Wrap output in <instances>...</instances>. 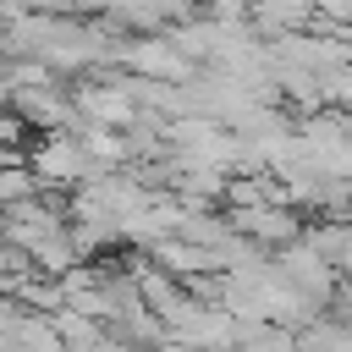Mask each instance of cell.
Returning <instances> with one entry per match:
<instances>
[{"label":"cell","mask_w":352,"mask_h":352,"mask_svg":"<svg viewBox=\"0 0 352 352\" xmlns=\"http://www.w3.org/2000/svg\"><path fill=\"white\" fill-rule=\"evenodd\" d=\"M28 170H33L38 192H44V187H82V182L99 176L77 132H50V138H38V143L28 148Z\"/></svg>","instance_id":"obj_1"},{"label":"cell","mask_w":352,"mask_h":352,"mask_svg":"<svg viewBox=\"0 0 352 352\" xmlns=\"http://www.w3.org/2000/svg\"><path fill=\"white\" fill-rule=\"evenodd\" d=\"M116 66H126V77H138V82H192L198 72H192V60L170 44V33H143V38H121V55H116Z\"/></svg>","instance_id":"obj_2"},{"label":"cell","mask_w":352,"mask_h":352,"mask_svg":"<svg viewBox=\"0 0 352 352\" xmlns=\"http://www.w3.org/2000/svg\"><path fill=\"white\" fill-rule=\"evenodd\" d=\"M82 126H104V132H126L143 110H138V94H132V77H88L77 94H72Z\"/></svg>","instance_id":"obj_3"},{"label":"cell","mask_w":352,"mask_h":352,"mask_svg":"<svg viewBox=\"0 0 352 352\" xmlns=\"http://www.w3.org/2000/svg\"><path fill=\"white\" fill-rule=\"evenodd\" d=\"M270 264H275V275H280V280H286V286H292V292H297L308 308H324V302H336V286H341V275H336V270H330V264H324V258H319V253H314L302 236H297L292 248L270 253Z\"/></svg>","instance_id":"obj_4"},{"label":"cell","mask_w":352,"mask_h":352,"mask_svg":"<svg viewBox=\"0 0 352 352\" xmlns=\"http://www.w3.org/2000/svg\"><path fill=\"white\" fill-rule=\"evenodd\" d=\"M66 231V209L55 204V198H22V204H11V209H0V242L6 248H16L22 258L38 248V242H50V236H60Z\"/></svg>","instance_id":"obj_5"},{"label":"cell","mask_w":352,"mask_h":352,"mask_svg":"<svg viewBox=\"0 0 352 352\" xmlns=\"http://www.w3.org/2000/svg\"><path fill=\"white\" fill-rule=\"evenodd\" d=\"M226 226H231L236 236H248L253 248H264V253H280V248H292V242L302 236V214H297V209H286V204L226 209Z\"/></svg>","instance_id":"obj_6"},{"label":"cell","mask_w":352,"mask_h":352,"mask_svg":"<svg viewBox=\"0 0 352 352\" xmlns=\"http://www.w3.org/2000/svg\"><path fill=\"white\" fill-rule=\"evenodd\" d=\"M11 116H22V126H38L50 138V132H66L77 121V104L66 88L38 82V88H11Z\"/></svg>","instance_id":"obj_7"},{"label":"cell","mask_w":352,"mask_h":352,"mask_svg":"<svg viewBox=\"0 0 352 352\" xmlns=\"http://www.w3.org/2000/svg\"><path fill=\"white\" fill-rule=\"evenodd\" d=\"M22 198H38V182L28 165H0V209L22 204Z\"/></svg>","instance_id":"obj_8"},{"label":"cell","mask_w":352,"mask_h":352,"mask_svg":"<svg viewBox=\"0 0 352 352\" xmlns=\"http://www.w3.org/2000/svg\"><path fill=\"white\" fill-rule=\"evenodd\" d=\"M324 104H330V110H341V116H352V60H346L341 72H330V77H324Z\"/></svg>","instance_id":"obj_9"},{"label":"cell","mask_w":352,"mask_h":352,"mask_svg":"<svg viewBox=\"0 0 352 352\" xmlns=\"http://www.w3.org/2000/svg\"><path fill=\"white\" fill-rule=\"evenodd\" d=\"M55 0H0V22H16V16H44Z\"/></svg>","instance_id":"obj_10"},{"label":"cell","mask_w":352,"mask_h":352,"mask_svg":"<svg viewBox=\"0 0 352 352\" xmlns=\"http://www.w3.org/2000/svg\"><path fill=\"white\" fill-rule=\"evenodd\" d=\"M336 314H341V324L352 330V280H341V286H336Z\"/></svg>","instance_id":"obj_11"},{"label":"cell","mask_w":352,"mask_h":352,"mask_svg":"<svg viewBox=\"0 0 352 352\" xmlns=\"http://www.w3.org/2000/svg\"><path fill=\"white\" fill-rule=\"evenodd\" d=\"M6 99H11V88H6V77H0V104H6Z\"/></svg>","instance_id":"obj_12"}]
</instances>
